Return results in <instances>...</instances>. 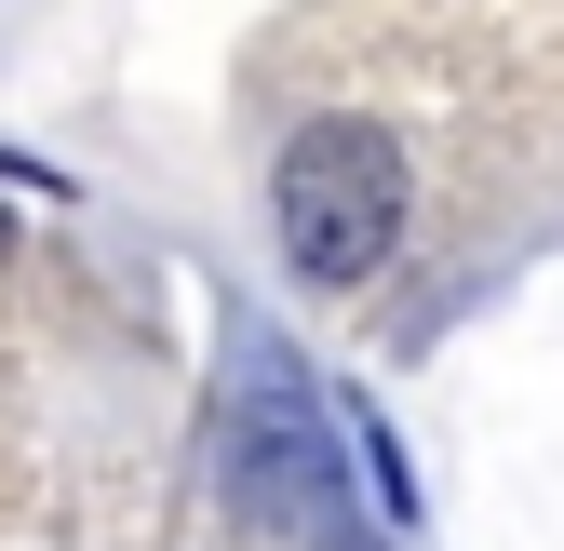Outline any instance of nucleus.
Segmentation results:
<instances>
[{
	"mask_svg": "<svg viewBox=\"0 0 564 551\" xmlns=\"http://www.w3.org/2000/svg\"><path fill=\"white\" fill-rule=\"evenodd\" d=\"M282 256H296V283H364L390 269V229H403V149L377 121H310L296 149H282Z\"/></svg>",
	"mask_w": 564,
	"mask_h": 551,
	"instance_id": "obj_1",
	"label": "nucleus"
},
{
	"mask_svg": "<svg viewBox=\"0 0 564 551\" xmlns=\"http://www.w3.org/2000/svg\"><path fill=\"white\" fill-rule=\"evenodd\" d=\"M0 242H14V229H0Z\"/></svg>",
	"mask_w": 564,
	"mask_h": 551,
	"instance_id": "obj_3",
	"label": "nucleus"
},
{
	"mask_svg": "<svg viewBox=\"0 0 564 551\" xmlns=\"http://www.w3.org/2000/svg\"><path fill=\"white\" fill-rule=\"evenodd\" d=\"M229 485H242V511H269V525H310V511L336 498V403H323L296 364H269V350H256V377H242V403H229Z\"/></svg>",
	"mask_w": 564,
	"mask_h": 551,
	"instance_id": "obj_2",
	"label": "nucleus"
}]
</instances>
